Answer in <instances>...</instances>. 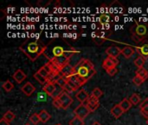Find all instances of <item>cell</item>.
<instances>
[{
  "label": "cell",
  "mask_w": 148,
  "mask_h": 125,
  "mask_svg": "<svg viewBox=\"0 0 148 125\" xmlns=\"http://www.w3.org/2000/svg\"><path fill=\"white\" fill-rule=\"evenodd\" d=\"M47 45H45L42 41H34V42H24L20 47V50L23 51L26 57L31 60L36 61L40 56L44 54L47 50Z\"/></svg>",
  "instance_id": "obj_1"
},
{
  "label": "cell",
  "mask_w": 148,
  "mask_h": 125,
  "mask_svg": "<svg viewBox=\"0 0 148 125\" xmlns=\"http://www.w3.org/2000/svg\"><path fill=\"white\" fill-rule=\"evenodd\" d=\"M75 74L82 77L87 83L96 74V70L90 60L82 59L75 66Z\"/></svg>",
  "instance_id": "obj_2"
},
{
  "label": "cell",
  "mask_w": 148,
  "mask_h": 125,
  "mask_svg": "<svg viewBox=\"0 0 148 125\" xmlns=\"http://www.w3.org/2000/svg\"><path fill=\"white\" fill-rule=\"evenodd\" d=\"M69 51H67L63 56L60 57H51L49 59V62H50L56 68H57L59 70L66 64H69V58H70V54H68Z\"/></svg>",
  "instance_id": "obj_3"
},
{
  "label": "cell",
  "mask_w": 148,
  "mask_h": 125,
  "mask_svg": "<svg viewBox=\"0 0 148 125\" xmlns=\"http://www.w3.org/2000/svg\"><path fill=\"white\" fill-rule=\"evenodd\" d=\"M130 31H131V34H134L138 37L146 38L148 36V25L136 23L135 25L131 27Z\"/></svg>",
  "instance_id": "obj_4"
},
{
  "label": "cell",
  "mask_w": 148,
  "mask_h": 125,
  "mask_svg": "<svg viewBox=\"0 0 148 125\" xmlns=\"http://www.w3.org/2000/svg\"><path fill=\"white\" fill-rule=\"evenodd\" d=\"M62 109V110H67L73 103V98L69 96V94L66 91H63L58 97H57Z\"/></svg>",
  "instance_id": "obj_5"
},
{
  "label": "cell",
  "mask_w": 148,
  "mask_h": 125,
  "mask_svg": "<svg viewBox=\"0 0 148 125\" xmlns=\"http://www.w3.org/2000/svg\"><path fill=\"white\" fill-rule=\"evenodd\" d=\"M90 113V110H88L87 104H81L78 107H76V109L74 110V114L75 117L81 118L82 120H84Z\"/></svg>",
  "instance_id": "obj_6"
},
{
  "label": "cell",
  "mask_w": 148,
  "mask_h": 125,
  "mask_svg": "<svg viewBox=\"0 0 148 125\" xmlns=\"http://www.w3.org/2000/svg\"><path fill=\"white\" fill-rule=\"evenodd\" d=\"M119 64V60L118 58L108 57L102 63V68L106 70H110L112 68H115Z\"/></svg>",
  "instance_id": "obj_7"
},
{
  "label": "cell",
  "mask_w": 148,
  "mask_h": 125,
  "mask_svg": "<svg viewBox=\"0 0 148 125\" xmlns=\"http://www.w3.org/2000/svg\"><path fill=\"white\" fill-rule=\"evenodd\" d=\"M87 106L88 108V110H90V112H95L100 106V102L98 98H95V97H93L92 95L88 97V101H87Z\"/></svg>",
  "instance_id": "obj_8"
},
{
  "label": "cell",
  "mask_w": 148,
  "mask_h": 125,
  "mask_svg": "<svg viewBox=\"0 0 148 125\" xmlns=\"http://www.w3.org/2000/svg\"><path fill=\"white\" fill-rule=\"evenodd\" d=\"M37 73L40 74L42 77H43L44 78H46V79L48 80L49 77V76L53 73V70H52L50 64H49V62H48L45 65H43L42 68H40V69L38 70Z\"/></svg>",
  "instance_id": "obj_9"
},
{
  "label": "cell",
  "mask_w": 148,
  "mask_h": 125,
  "mask_svg": "<svg viewBox=\"0 0 148 125\" xmlns=\"http://www.w3.org/2000/svg\"><path fill=\"white\" fill-rule=\"evenodd\" d=\"M60 73L62 77L68 78L70 76L75 74V66H72L71 64H68L66 65H64L61 70H60Z\"/></svg>",
  "instance_id": "obj_10"
},
{
  "label": "cell",
  "mask_w": 148,
  "mask_h": 125,
  "mask_svg": "<svg viewBox=\"0 0 148 125\" xmlns=\"http://www.w3.org/2000/svg\"><path fill=\"white\" fill-rule=\"evenodd\" d=\"M67 79H68L70 83H72V84H74V86H75L76 89L80 88L81 86H82V85H84V84H86V82H85L82 77H80L79 76L75 75V74L70 76V77H68Z\"/></svg>",
  "instance_id": "obj_11"
},
{
  "label": "cell",
  "mask_w": 148,
  "mask_h": 125,
  "mask_svg": "<svg viewBox=\"0 0 148 125\" xmlns=\"http://www.w3.org/2000/svg\"><path fill=\"white\" fill-rule=\"evenodd\" d=\"M106 53H107L108 57L117 58L119 57V55L121 54V49L117 46H111L106 50Z\"/></svg>",
  "instance_id": "obj_12"
},
{
  "label": "cell",
  "mask_w": 148,
  "mask_h": 125,
  "mask_svg": "<svg viewBox=\"0 0 148 125\" xmlns=\"http://www.w3.org/2000/svg\"><path fill=\"white\" fill-rule=\"evenodd\" d=\"M21 90H22V92L24 93L27 97H30V96L35 92L36 88H35V86H34L31 83L28 82V83H26V84L21 88Z\"/></svg>",
  "instance_id": "obj_13"
},
{
  "label": "cell",
  "mask_w": 148,
  "mask_h": 125,
  "mask_svg": "<svg viewBox=\"0 0 148 125\" xmlns=\"http://www.w3.org/2000/svg\"><path fill=\"white\" fill-rule=\"evenodd\" d=\"M135 53V49L132 46H126L123 49H121V54L125 58H130L134 56Z\"/></svg>",
  "instance_id": "obj_14"
},
{
  "label": "cell",
  "mask_w": 148,
  "mask_h": 125,
  "mask_svg": "<svg viewBox=\"0 0 148 125\" xmlns=\"http://www.w3.org/2000/svg\"><path fill=\"white\" fill-rule=\"evenodd\" d=\"M13 79L17 83V84H21L23 81H24L26 79V74L22 70H17L14 74H13Z\"/></svg>",
  "instance_id": "obj_15"
},
{
  "label": "cell",
  "mask_w": 148,
  "mask_h": 125,
  "mask_svg": "<svg viewBox=\"0 0 148 125\" xmlns=\"http://www.w3.org/2000/svg\"><path fill=\"white\" fill-rule=\"evenodd\" d=\"M42 90H43V91H44L47 95H49V96L52 97L53 93H54V92H55V90H56V84H53V83L48 82L45 85H43Z\"/></svg>",
  "instance_id": "obj_16"
},
{
  "label": "cell",
  "mask_w": 148,
  "mask_h": 125,
  "mask_svg": "<svg viewBox=\"0 0 148 125\" xmlns=\"http://www.w3.org/2000/svg\"><path fill=\"white\" fill-rule=\"evenodd\" d=\"M75 97H76L77 100H78L81 104H84L86 101H88V97H89L88 92H87L85 90H79Z\"/></svg>",
  "instance_id": "obj_17"
},
{
  "label": "cell",
  "mask_w": 148,
  "mask_h": 125,
  "mask_svg": "<svg viewBox=\"0 0 148 125\" xmlns=\"http://www.w3.org/2000/svg\"><path fill=\"white\" fill-rule=\"evenodd\" d=\"M111 115L115 117V118H119L122 116V114L124 113V111L122 110V109L121 108V106L119 104H116L114 105L112 109H111V111H110Z\"/></svg>",
  "instance_id": "obj_18"
},
{
  "label": "cell",
  "mask_w": 148,
  "mask_h": 125,
  "mask_svg": "<svg viewBox=\"0 0 148 125\" xmlns=\"http://www.w3.org/2000/svg\"><path fill=\"white\" fill-rule=\"evenodd\" d=\"M136 50L138 52V54L144 57L146 60L148 58V44H144L140 47H137L136 48Z\"/></svg>",
  "instance_id": "obj_19"
},
{
  "label": "cell",
  "mask_w": 148,
  "mask_h": 125,
  "mask_svg": "<svg viewBox=\"0 0 148 125\" xmlns=\"http://www.w3.org/2000/svg\"><path fill=\"white\" fill-rule=\"evenodd\" d=\"M119 105L121 106V108L122 109V110L124 111V112H127V111H128L130 109H131V107H132V103L129 101V99H127V98H125V99H123L120 104H119Z\"/></svg>",
  "instance_id": "obj_20"
},
{
  "label": "cell",
  "mask_w": 148,
  "mask_h": 125,
  "mask_svg": "<svg viewBox=\"0 0 148 125\" xmlns=\"http://www.w3.org/2000/svg\"><path fill=\"white\" fill-rule=\"evenodd\" d=\"M67 51L64 50V49L62 46H56L53 48L52 53H53V57H60V56H63ZM51 58V57H50Z\"/></svg>",
  "instance_id": "obj_21"
},
{
  "label": "cell",
  "mask_w": 148,
  "mask_h": 125,
  "mask_svg": "<svg viewBox=\"0 0 148 125\" xmlns=\"http://www.w3.org/2000/svg\"><path fill=\"white\" fill-rule=\"evenodd\" d=\"M38 115H39V117H40L41 122L43 123V124H46V123L50 119V117H51L50 115L48 113V111L45 110H42L38 113Z\"/></svg>",
  "instance_id": "obj_22"
},
{
  "label": "cell",
  "mask_w": 148,
  "mask_h": 125,
  "mask_svg": "<svg viewBox=\"0 0 148 125\" xmlns=\"http://www.w3.org/2000/svg\"><path fill=\"white\" fill-rule=\"evenodd\" d=\"M136 76L142 78L144 81H146L148 78V71L145 68H140L136 70Z\"/></svg>",
  "instance_id": "obj_23"
},
{
  "label": "cell",
  "mask_w": 148,
  "mask_h": 125,
  "mask_svg": "<svg viewBox=\"0 0 148 125\" xmlns=\"http://www.w3.org/2000/svg\"><path fill=\"white\" fill-rule=\"evenodd\" d=\"M15 117H16L15 114H14L12 111H10V110H9V111L5 112V113H4V115L3 116V118L5 121H7L8 123L12 122V121L15 119Z\"/></svg>",
  "instance_id": "obj_24"
},
{
  "label": "cell",
  "mask_w": 148,
  "mask_h": 125,
  "mask_svg": "<svg viewBox=\"0 0 148 125\" xmlns=\"http://www.w3.org/2000/svg\"><path fill=\"white\" fill-rule=\"evenodd\" d=\"M67 80H68V79H67ZM63 90H64V91H66V92H68V93H71V92H74L75 90H76L77 89L74 86V84H73L72 83H70V82L68 80L67 84H66L65 86L63 87Z\"/></svg>",
  "instance_id": "obj_25"
},
{
  "label": "cell",
  "mask_w": 148,
  "mask_h": 125,
  "mask_svg": "<svg viewBox=\"0 0 148 125\" xmlns=\"http://www.w3.org/2000/svg\"><path fill=\"white\" fill-rule=\"evenodd\" d=\"M140 100H141V98H140V97L138 95V94H133L130 97H129V101L132 103V104L133 105H138L140 103Z\"/></svg>",
  "instance_id": "obj_26"
},
{
  "label": "cell",
  "mask_w": 148,
  "mask_h": 125,
  "mask_svg": "<svg viewBox=\"0 0 148 125\" xmlns=\"http://www.w3.org/2000/svg\"><path fill=\"white\" fill-rule=\"evenodd\" d=\"M64 91V90H63V88H62L60 85H58L57 84H56V90H55V92L53 93V95H52V98L53 99H55V98H57L62 92Z\"/></svg>",
  "instance_id": "obj_27"
},
{
  "label": "cell",
  "mask_w": 148,
  "mask_h": 125,
  "mask_svg": "<svg viewBox=\"0 0 148 125\" xmlns=\"http://www.w3.org/2000/svg\"><path fill=\"white\" fill-rule=\"evenodd\" d=\"M145 63H146V59L144 58V57H138L135 60H134V64L138 67V69H140V68H143V66H144V64H145Z\"/></svg>",
  "instance_id": "obj_28"
},
{
  "label": "cell",
  "mask_w": 148,
  "mask_h": 125,
  "mask_svg": "<svg viewBox=\"0 0 148 125\" xmlns=\"http://www.w3.org/2000/svg\"><path fill=\"white\" fill-rule=\"evenodd\" d=\"M13 88H14V84H13L10 81H9V80L5 81V82L3 84V89L6 92L11 91V90H13Z\"/></svg>",
  "instance_id": "obj_29"
},
{
  "label": "cell",
  "mask_w": 148,
  "mask_h": 125,
  "mask_svg": "<svg viewBox=\"0 0 148 125\" xmlns=\"http://www.w3.org/2000/svg\"><path fill=\"white\" fill-rule=\"evenodd\" d=\"M99 21H100V23H101V25L109 23L110 17H109L108 15H107V14H102V15H101V17H100V18H99Z\"/></svg>",
  "instance_id": "obj_30"
},
{
  "label": "cell",
  "mask_w": 148,
  "mask_h": 125,
  "mask_svg": "<svg viewBox=\"0 0 148 125\" xmlns=\"http://www.w3.org/2000/svg\"><path fill=\"white\" fill-rule=\"evenodd\" d=\"M34 77H35V79H36V80H37L41 84H42V85H45V84L48 83V80H47L46 78H44L43 77H42L40 74H38L37 72L34 74Z\"/></svg>",
  "instance_id": "obj_31"
},
{
  "label": "cell",
  "mask_w": 148,
  "mask_h": 125,
  "mask_svg": "<svg viewBox=\"0 0 148 125\" xmlns=\"http://www.w3.org/2000/svg\"><path fill=\"white\" fill-rule=\"evenodd\" d=\"M29 121H30L33 124H35V125L38 124L41 122L40 117H39V115H38V114H36V113H34L33 115H31V116H30V117H29Z\"/></svg>",
  "instance_id": "obj_32"
},
{
  "label": "cell",
  "mask_w": 148,
  "mask_h": 125,
  "mask_svg": "<svg viewBox=\"0 0 148 125\" xmlns=\"http://www.w3.org/2000/svg\"><path fill=\"white\" fill-rule=\"evenodd\" d=\"M69 125H84V121L77 117H75L72 120L69 121Z\"/></svg>",
  "instance_id": "obj_33"
},
{
  "label": "cell",
  "mask_w": 148,
  "mask_h": 125,
  "mask_svg": "<svg viewBox=\"0 0 148 125\" xmlns=\"http://www.w3.org/2000/svg\"><path fill=\"white\" fill-rule=\"evenodd\" d=\"M93 97H95V98H100L102 95H103V92H102V90H101V89H99V88H95V89H94L93 90V91H92V94H91Z\"/></svg>",
  "instance_id": "obj_34"
},
{
  "label": "cell",
  "mask_w": 148,
  "mask_h": 125,
  "mask_svg": "<svg viewBox=\"0 0 148 125\" xmlns=\"http://www.w3.org/2000/svg\"><path fill=\"white\" fill-rule=\"evenodd\" d=\"M131 38H132V40H133L134 43H136V44H140V43H142V42L146 39V38L138 37V36H136V35H134V34H131Z\"/></svg>",
  "instance_id": "obj_35"
},
{
  "label": "cell",
  "mask_w": 148,
  "mask_h": 125,
  "mask_svg": "<svg viewBox=\"0 0 148 125\" xmlns=\"http://www.w3.org/2000/svg\"><path fill=\"white\" fill-rule=\"evenodd\" d=\"M133 83H134L135 85H137V86H140V85H141V84L144 83V80H143L142 78H140V77H138V76H135V77L133 78Z\"/></svg>",
  "instance_id": "obj_36"
},
{
  "label": "cell",
  "mask_w": 148,
  "mask_h": 125,
  "mask_svg": "<svg viewBox=\"0 0 148 125\" xmlns=\"http://www.w3.org/2000/svg\"><path fill=\"white\" fill-rule=\"evenodd\" d=\"M107 72H108V74L110 77H114V76H115V75L117 74L118 70H117V68L115 67V68H112V69H110V70H108Z\"/></svg>",
  "instance_id": "obj_37"
},
{
  "label": "cell",
  "mask_w": 148,
  "mask_h": 125,
  "mask_svg": "<svg viewBox=\"0 0 148 125\" xmlns=\"http://www.w3.org/2000/svg\"><path fill=\"white\" fill-rule=\"evenodd\" d=\"M52 104H53L54 107H56V109H62V106H61V104H60V103H59V101H58V99H57V98L53 99Z\"/></svg>",
  "instance_id": "obj_38"
},
{
  "label": "cell",
  "mask_w": 148,
  "mask_h": 125,
  "mask_svg": "<svg viewBox=\"0 0 148 125\" xmlns=\"http://www.w3.org/2000/svg\"><path fill=\"white\" fill-rule=\"evenodd\" d=\"M140 113H141L146 118H148V107L141 108V109H140Z\"/></svg>",
  "instance_id": "obj_39"
},
{
  "label": "cell",
  "mask_w": 148,
  "mask_h": 125,
  "mask_svg": "<svg viewBox=\"0 0 148 125\" xmlns=\"http://www.w3.org/2000/svg\"><path fill=\"white\" fill-rule=\"evenodd\" d=\"M144 107H148V98H146V99L140 104V109L144 108Z\"/></svg>",
  "instance_id": "obj_40"
},
{
  "label": "cell",
  "mask_w": 148,
  "mask_h": 125,
  "mask_svg": "<svg viewBox=\"0 0 148 125\" xmlns=\"http://www.w3.org/2000/svg\"><path fill=\"white\" fill-rule=\"evenodd\" d=\"M0 125H10V123H8L7 121H5L3 118H2L0 120Z\"/></svg>",
  "instance_id": "obj_41"
},
{
  "label": "cell",
  "mask_w": 148,
  "mask_h": 125,
  "mask_svg": "<svg viewBox=\"0 0 148 125\" xmlns=\"http://www.w3.org/2000/svg\"><path fill=\"white\" fill-rule=\"evenodd\" d=\"M92 125H101V124H100V123H98V122H95V123H94Z\"/></svg>",
  "instance_id": "obj_42"
},
{
  "label": "cell",
  "mask_w": 148,
  "mask_h": 125,
  "mask_svg": "<svg viewBox=\"0 0 148 125\" xmlns=\"http://www.w3.org/2000/svg\"><path fill=\"white\" fill-rule=\"evenodd\" d=\"M147 125H148V118H147Z\"/></svg>",
  "instance_id": "obj_43"
},
{
  "label": "cell",
  "mask_w": 148,
  "mask_h": 125,
  "mask_svg": "<svg viewBox=\"0 0 148 125\" xmlns=\"http://www.w3.org/2000/svg\"><path fill=\"white\" fill-rule=\"evenodd\" d=\"M56 125H62V124H56Z\"/></svg>",
  "instance_id": "obj_44"
},
{
  "label": "cell",
  "mask_w": 148,
  "mask_h": 125,
  "mask_svg": "<svg viewBox=\"0 0 148 125\" xmlns=\"http://www.w3.org/2000/svg\"><path fill=\"white\" fill-rule=\"evenodd\" d=\"M25 125H30V124H25Z\"/></svg>",
  "instance_id": "obj_45"
}]
</instances>
